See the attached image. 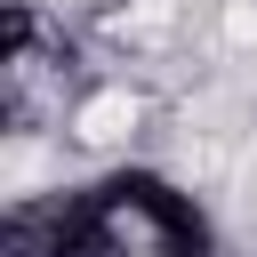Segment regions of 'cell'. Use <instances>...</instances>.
<instances>
[{
    "label": "cell",
    "instance_id": "obj_1",
    "mask_svg": "<svg viewBox=\"0 0 257 257\" xmlns=\"http://www.w3.org/2000/svg\"><path fill=\"white\" fill-rule=\"evenodd\" d=\"M128 249H137V233L112 209L104 177L32 193L0 217V257H128Z\"/></svg>",
    "mask_w": 257,
    "mask_h": 257
},
{
    "label": "cell",
    "instance_id": "obj_2",
    "mask_svg": "<svg viewBox=\"0 0 257 257\" xmlns=\"http://www.w3.org/2000/svg\"><path fill=\"white\" fill-rule=\"evenodd\" d=\"M104 193H112V209L128 217L137 257H217V249H225L209 201L185 193V185H177L169 169H153V161H120V169H104Z\"/></svg>",
    "mask_w": 257,
    "mask_h": 257
}]
</instances>
